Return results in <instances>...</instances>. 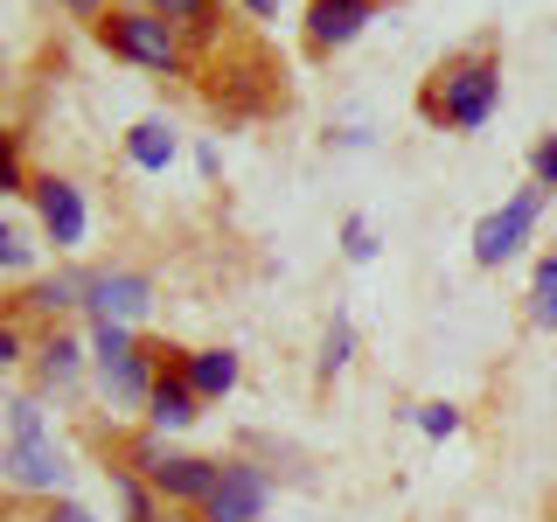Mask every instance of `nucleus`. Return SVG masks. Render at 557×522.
Segmentation results:
<instances>
[{
  "label": "nucleus",
  "instance_id": "1",
  "mask_svg": "<svg viewBox=\"0 0 557 522\" xmlns=\"http://www.w3.org/2000/svg\"><path fill=\"white\" fill-rule=\"evenodd\" d=\"M495 104H502V63L487 57V49H474V57L446 63L440 77L425 84L418 112H425L432 126H460V133H474V126H487V119H495Z\"/></svg>",
  "mask_w": 557,
  "mask_h": 522
},
{
  "label": "nucleus",
  "instance_id": "2",
  "mask_svg": "<svg viewBox=\"0 0 557 522\" xmlns=\"http://www.w3.org/2000/svg\"><path fill=\"white\" fill-rule=\"evenodd\" d=\"M98 42L112 49L119 63H139L153 77H182L188 57H182V28L153 8H104L98 14Z\"/></svg>",
  "mask_w": 557,
  "mask_h": 522
},
{
  "label": "nucleus",
  "instance_id": "3",
  "mask_svg": "<svg viewBox=\"0 0 557 522\" xmlns=\"http://www.w3.org/2000/svg\"><path fill=\"white\" fill-rule=\"evenodd\" d=\"M161 439H168V432H153V439L133 446L139 481H147L153 495L168 501V509H202L209 487H216V467H223V460H202V452H168Z\"/></svg>",
  "mask_w": 557,
  "mask_h": 522
},
{
  "label": "nucleus",
  "instance_id": "4",
  "mask_svg": "<svg viewBox=\"0 0 557 522\" xmlns=\"http://www.w3.org/2000/svg\"><path fill=\"white\" fill-rule=\"evenodd\" d=\"M91 362H98V383L119 405H147L153 383H161V362H153L147 341H133L119 321H91Z\"/></svg>",
  "mask_w": 557,
  "mask_h": 522
},
{
  "label": "nucleus",
  "instance_id": "5",
  "mask_svg": "<svg viewBox=\"0 0 557 522\" xmlns=\"http://www.w3.org/2000/svg\"><path fill=\"white\" fill-rule=\"evenodd\" d=\"M536 216H544V188H516L509 202L502 209H487V216L474 223V265H509V258L522 251V244H530V231H536Z\"/></svg>",
  "mask_w": 557,
  "mask_h": 522
},
{
  "label": "nucleus",
  "instance_id": "6",
  "mask_svg": "<svg viewBox=\"0 0 557 522\" xmlns=\"http://www.w3.org/2000/svg\"><path fill=\"white\" fill-rule=\"evenodd\" d=\"M0 481L22 487V495H63L70 467H63L57 439H49V425L28 432V439H14V446H0Z\"/></svg>",
  "mask_w": 557,
  "mask_h": 522
},
{
  "label": "nucleus",
  "instance_id": "7",
  "mask_svg": "<svg viewBox=\"0 0 557 522\" xmlns=\"http://www.w3.org/2000/svg\"><path fill=\"white\" fill-rule=\"evenodd\" d=\"M265 501H272V481L258 474L251 460H223L216 467V487H209V501H202V522H258L265 515Z\"/></svg>",
  "mask_w": 557,
  "mask_h": 522
},
{
  "label": "nucleus",
  "instance_id": "8",
  "mask_svg": "<svg viewBox=\"0 0 557 522\" xmlns=\"http://www.w3.org/2000/svg\"><path fill=\"white\" fill-rule=\"evenodd\" d=\"M84 307L98 313V321H119V327H133V321H147L153 313V278L147 272H91V286H84Z\"/></svg>",
  "mask_w": 557,
  "mask_h": 522
},
{
  "label": "nucleus",
  "instance_id": "9",
  "mask_svg": "<svg viewBox=\"0 0 557 522\" xmlns=\"http://www.w3.org/2000/svg\"><path fill=\"white\" fill-rule=\"evenodd\" d=\"M383 0H313L307 8V49L313 57H335V49H348L362 28L376 22Z\"/></svg>",
  "mask_w": 557,
  "mask_h": 522
},
{
  "label": "nucleus",
  "instance_id": "10",
  "mask_svg": "<svg viewBox=\"0 0 557 522\" xmlns=\"http://www.w3.org/2000/svg\"><path fill=\"white\" fill-rule=\"evenodd\" d=\"M28 196H35V209H42L49 244H57V251H77V244H84V223H91V216H84V188L63 182V174H42Z\"/></svg>",
  "mask_w": 557,
  "mask_h": 522
},
{
  "label": "nucleus",
  "instance_id": "11",
  "mask_svg": "<svg viewBox=\"0 0 557 522\" xmlns=\"http://www.w3.org/2000/svg\"><path fill=\"white\" fill-rule=\"evenodd\" d=\"M237 376H244L237 348H188V356H182V383L202 397V405L231 397V390H237Z\"/></svg>",
  "mask_w": 557,
  "mask_h": 522
},
{
  "label": "nucleus",
  "instance_id": "12",
  "mask_svg": "<svg viewBox=\"0 0 557 522\" xmlns=\"http://www.w3.org/2000/svg\"><path fill=\"white\" fill-rule=\"evenodd\" d=\"M147 418H153V432H188L202 418V397L182 383V370H161V383L147 397Z\"/></svg>",
  "mask_w": 557,
  "mask_h": 522
},
{
  "label": "nucleus",
  "instance_id": "13",
  "mask_svg": "<svg viewBox=\"0 0 557 522\" xmlns=\"http://www.w3.org/2000/svg\"><path fill=\"white\" fill-rule=\"evenodd\" d=\"M126 161L147 167V174H168L174 167V126H168V119H139V126L126 133Z\"/></svg>",
  "mask_w": 557,
  "mask_h": 522
},
{
  "label": "nucleus",
  "instance_id": "14",
  "mask_svg": "<svg viewBox=\"0 0 557 522\" xmlns=\"http://www.w3.org/2000/svg\"><path fill=\"white\" fill-rule=\"evenodd\" d=\"M84 286H91V272H57V278H35V286H28V307H35V313L84 307Z\"/></svg>",
  "mask_w": 557,
  "mask_h": 522
},
{
  "label": "nucleus",
  "instance_id": "15",
  "mask_svg": "<svg viewBox=\"0 0 557 522\" xmlns=\"http://www.w3.org/2000/svg\"><path fill=\"white\" fill-rule=\"evenodd\" d=\"M112 487H119V509H126V522H161V495H153L147 481L133 474V467H112Z\"/></svg>",
  "mask_w": 557,
  "mask_h": 522
},
{
  "label": "nucleus",
  "instance_id": "16",
  "mask_svg": "<svg viewBox=\"0 0 557 522\" xmlns=\"http://www.w3.org/2000/svg\"><path fill=\"white\" fill-rule=\"evenodd\" d=\"M77 376H84V348L70 341V335H49V348H42V383H49V390H70Z\"/></svg>",
  "mask_w": 557,
  "mask_h": 522
},
{
  "label": "nucleus",
  "instance_id": "17",
  "mask_svg": "<svg viewBox=\"0 0 557 522\" xmlns=\"http://www.w3.org/2000/svg\"><path fill=\"white\" fill-rule=\"evenodd\" d=\"M530 321H536V327H557V251L536 258V278H530Z\"/></svg>",
  "mask_w": 557,
  "mask_h": 522
},
{
  "label": "nucleus",
  "instance_id": "18",
  "mask_svg": "<svg viewBox=\"0 0 557 522\" xmlns=\"http://www.w3.org/2000/svg\"><path fill=\"white\" fill-rule=\"evenodd\" d=\"M139 8L168 14L174 28H209V22H216V0H139Z\"/></svg>",
  "mask_w": 557,
  "mask_h": 522
},
{
  "label": "nucleus",
  "instance_id": "19",
  "mask_svg": "<svg viewBox=\"0 0 557 522\" xmlns=\"http://www.w3.org/2000/svg\"><path fill=\"white\" fill-rule=\"evenodd\" d=\"M348 356H356V327L335 321V327H327V341H321V376H342Z\"/></svg>",
  "mask_w": 557,
  "mask_h": 522
},
{
  "label": "nucleus",
  "instance_id": "20",
  "mask_svg": "<svg viewBox=\"0 0 557 522\" xmlns=\"http://www.w3.org/2000/svg\"><path fill=\"white\" fill-rule=\"evenodd\" d=\"M342 258H348V265H370V258H376V231H370V216H348V223H342Z\"/></svg>",
  "mask_w": 557,
  "mask_h": 522
},
{
  "label": "nucleus",
  "instance_id": "21",
  "mask_svg": "<svg viewBox=\"0 0 557 522\" xmlns=\"http://www.w3.org/2000/svg\"><path fill=\"white\" fill-rule=\"evenodd\" d=\"M411 418H418L425 439H453V432H460V405H418Z\"/></svg>",
  "mask_w": 557,
  "mask_h": 522
},
{
  "label": "nucleus",
  "instance_id": "22",
  "mask_svg": "<svg viewBox=\"0 0 557 522\" xmlns=\"http://www.w3.org/2000/svg\"><path fill=\"white\" fill-rule=\"evenodd\" d=\"M22 188H35L22 174V153H14V133H0V196H22Z\"/></svg>",
  "mask_w": 557,
  "mask_h": 522
},
{
  "label": "nucleus",
  "instance_id": "23",
  "mask_svg": "<svg viewBox=\"0 0 557 522\" xmlns=\"http://www.w3.org/2000/svg\"><path fill=\"white\" fill-rule=\"evenodd\" d=\"M28 258H35V244L14 231V223H0V272H22Z\"/></svg>",
  "mask_w": 557,
  "mask_h": 522
},
{
  "label": "nucleus",
  "instance_id": "24",
  "mask_svg": "<svg viewBox=\"0 0 557 522\" xmlns=\"http://www.w3.org/2000/svg\"><path fill=\"white\" fill-rule=\"evenodd\" d=\"M530 174H536V188H544V196L557 188V133H550V139H536V147H530Z\"/></svg>",
  "mask_w": 557,
  "mask_h": 522
},
{
  "label": "nucleus",
  "instance_id": "25",
  "mask_svg": "<svg viewBox=\"0 0 557 522\" xmlns=\"http://www.w3.org/2000/svg\"><path fill=\"white\" fill-rule=\"evenodd\" d=\"M14 362H22V327L0 321V370H14Z\"/></svg>",
  "mask_w": 557,
  "mask_h": 522
},
{
  "label": "nucleus",
  "instance_id": "26",
  "mask_svg": "<svg viewBox=\"0 0 557 522\" xmlns=\"http://www.w3.org/2000/svg\"><path fill=\"white\" fill-rule=\"evenodd\" d=\"M42 522H98L91 509H77V501H49V515Z\"/></svg>",
  "mask_w": 557,
  "mask_h": 522
},
{
  "label": "nucleus",
  "instance_id": "27",
  "mask_svg": "<svg viewBox=\"0 0 557 522\" xmlns=\"http://www.w3.org/2000/svg\"><path fill=\"white\" fill-rule=\"evenodd\" d=\"M278 8L286 0H244V14H258V22H278Z\"/></svg>",
  "mask_w": 557,
  "mask_h": 522
},
{
  "label": "nucleus",
  "instance_id": "28",
  "mask_svg": "<svg viewBox=\"0 0 557 522\" xmlns=\"http://www.w3.org/2000/svg\"><path fill=\"white\" fill-rule=\"evenodd\" d=\"M70 14H104V0H63Z\"/></svg>",
  "mask_w": 557,
  "mask_h": 522
},
{
  "label": "nucleus",
  "instance_id": "29",
  "mask_svg": "<svg viewBox=\"0 0 557 522\" xmlns=\"http://www.w3.org/2000/svg\"><path fill=\"white\" fill-rule=\"evenodd\" d=\"M161 522H202V515H174V509H168V515H161Z\"/></svg>",
  "mask_w": 557,
  "mask_h": 522
},
{
  "label": "nucleus",
  "instance_id": "30",
  "mask_svg": "<svg viewBox=\"0 0 557 522\" xmlns=\"http://www.w3.org/2000/svg\"><path fill=\"white\" fill-rule=\"evenodd\" d=\"M0 522H8V509H0Z\"/></svg>",
  "mask_w": 557,
  "mask_h": 522
}]
</instances>
